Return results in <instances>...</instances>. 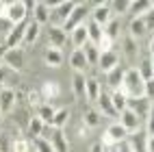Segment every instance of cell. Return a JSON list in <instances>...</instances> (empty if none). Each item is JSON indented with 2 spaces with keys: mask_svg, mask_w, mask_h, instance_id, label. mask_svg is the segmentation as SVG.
<instances>
[{
  "mask_svg": "<svg viewBox=\"0 0 154 152\" xmlns=\"http://www.w3.org/2000/svg\"><path fill=\"white\" fill-rule=\"evenodd\" d=\"M28 7H35V2H9L7 5V11H5V17L15 26V24L22 22V20H26Z\"/></svg>",
  "mask_w": 154,
  "mask_h": 152,
  "instance_id": "cell-1",
  "label": "cell"
},
{
  "mask_svg": "<svg viewBox=\"0 0 154 152\" xmlns=\"http://www.w3.org/2000/svg\"><path fill=\"white\" fill-rule=\"evenodd\" d=\"M89 15V5H76V9L69 13V17L65 20L63 24H61V28H63V33L67 35V33H72L76 26H80L83 24V20Z\"/></svg>",
  "mask_w": 154,
  "mask_h": 152,
  "instance_id": "cell-2",
  "label": "cell"
},
{
  "mask_svg": "<svg viewBox=\"0 0 154 152\" xmlns=\"http://www.w3.org/2000/svg\"><path fill=\"white\" fill-rule=\"evenodd\" d=\"M126 137H128V133H126L124 126L113 124V126H109V128L104 130V135H102V141H100V144L104 146V148H111V146H117L119 141H124Z\"/></svg>",
  "mask_w": 154,
  "mask_h": 152,
  "instance_id": "cell-3",
  "label": "cell"
},
{
  "mask_svg": "<svg viewBox=\"0 0 154 152\" xmlns=\"http://www.w3.org/2000/svg\"><path fill=\"white\" fill-rule=\"evenodd\" d=\"M48 7L52 9V13H50V20H54V22H61V24H63L65 20L69 17V13L76 9L74 2H57V5L48 2Z\"/></svg>",
  "mask_w": 154,
  "mask_h": 152,
  "instance_id": "cell-4",
  "label": "cell"
},
{
  "mask_svg": "<svg viewBox=\"0 0 154 152\" xmlns=\"http://www.w3.org/2000/svg\"><path fill=\"white\" fill-rule=\"evenodd\" d=\"M2 61H5L7 67H11V70H15V72H20V70L24 67V52H22V48H7Z\"/></svg>",
  "mask_w": 154,
  "mask_h": 152,
  "instance_id": "cell-5",
  "label": "cell"
},
{
  "mask_svg": "<svg viewBox=\"0 0 154 152\" xmlns=\"http://www.w3.org/2000/svg\"><path fill=\"white\" fill-rule=\"evenodd\" d=\"M126 109H130V111H132V113H135L139 119L150 117L152 100H148V98H132V100H128V107H126Z\"/></svg>",
  "mask_w": 154,
  "mask_h": 152,
  "instance_id": "cell-6",
  "label": "cell"
},
{
  "mask_svg": "<svg viewBox=\"0 0 154 152\" xmlns=\"http://www.w3.org/2000/svg\"><path fill=\"white\" fill-rule=\"evenodd\" d=\"M26 26H28V22H26V20H22L20 24H15V26H13V30L7 35V42H5V46H7V48H20V44L24 42Z\"/></svg>",
  "mask_w": 154,
  "mask_h": 152,
  "instance_id": "cell-7",
  "label": "cell"
},
{
  "mask_svg": "<svg viewBox=\"0 0 154 152\" xmlns=\"http://www.w3.org/2000/svg\"><path fill=\"white\" fill-rule=\"evenodd\" d=\"M119 119H122L119 126H124L126 133H135V130L141 128V119H139L135 113H132L130 109H124V111H122V113H119Z\"/></svg>",
  "mask_w": 154,
  "mask_h": 152,
  "instance_id": "cell-8",
  "label": "cell"
},
{
  "mask_svg": "<svg viewBox=\"0 0 154 152\" xmlns=\"http://www.w3.org/2000/svg\"><path fill=\"white\" fill-rule=\"evenodd\" d=\"M113 20V11H111V5H96L94 7V22L98 26H106Z\"/></svg>",
  "mask_w": 154,
  "mask_h": 152,
  "instance_id": "cell-9",
  "label": "cell"
},
{
  "mask_svg": "<svg viewBox=\"0 0 154 152\" xmlns=\"http://www.w3.org/2000/svg\"><path fill=\"white\" fill-rule=\"evenodd\" d=\"M50 146H52L54 152H67L69 150L67 139L63 135V128H52L50 130Z\"/></svg>",
  "mask_w": 154,
  "mask_h": 152,
  "instance_id": "cell-10",
  "label": "cell"
},
{
  "mask_svg": "<svg viewBox=\"0 0 154 152\" xmlns=\"http://www.w3.org/2000/svg\"><path fill=\"white\" fill-rule=\"evenodd\" d=\"M117 63H119V59L113 50L111 52H100V57H98V67H100V72H104V74H109L113 67H117Z\"/></svg>",
  "mask_w": 154,
  "mask_h": 152,
  "instance_id": "cell-11",
  "label": "cell"
},
{
  "mask_svg": "<svg viewBox=\"0 0 154 152\" xmlns=\"http://www.w3.org/2000/svg\"><path fill=\"white\" fill-rule=\"evenodd\" d=\"M98 107H100V111L104 115H109V117H119V113L115 111V107H113V102H111V96H106V94H102L100 91V96H98Z\"/></svg>",
  "mask_w": 154,
  "mask_h": 152,
  "instance_id": "cell-12",
  "label": "cell"
},
{
  "mask_svg": "<svg viewBox=\"0 0 154 152\" xmlns=\"http://www.w3.org/2000/svg\"><path fill=\"white\" fill-rule=\"evenodd\" d=\"M39 94H42V98L44 100H54V98H59V94H61V87H59V83H54V80H46V83L42 85V89H39Z\"/></svg>",
  "mask_w": 154,
  "mask_h": 152,
  "instance_id": "cell-13",
  "label": "cell"
},
{
  "mask_svg": "<svg viewBox=\"0 0 154 152\" xmlns=\"http://www.w3.org/2000/svg\"><path fill=\"white\" fill-rule=\"evenodd\" d=\"M143 35H148V26H146V22H143V15L132 17L130 20V37L132 39H139Z\"/></svg>",
  "mask_w": 154,
  "mask_h": 152,
  "instance_id": "cell-14",
  "label": "cell"
},
{
  "mask_svg": "<svg viewBox=\"0 0 154 152\" xmlns=\"http://www.w3.org/2000/svg\"><path fill=\"white\" fill-rule=\"evenodd\" d=\"M48 37H50V44H52V48H61L65 44V39H67V35L63 33V28L61 26H57V24H52L50 26V33H48Z\"/></svg>",
  "mask_w": 154,
  "mask_h": 152,
  "instance_id": "cell-15",
  "label": "cell"
},
{
  "mask_svg": "<svg viewBox=\"0 0 154 152\" xmlns=\"http://www.w3.org/2000/svg\"><path fill=\"white\" fill-rule=\"evenodd\" d=\"M72 42H74L76 48H83L89 42V35H87V26L85 24H80V26H76L74 30H72Z\"/></svg>",
  "mask_w": 154,
  "mask_h": 152,
  "instance_id": "cell-16",
  "label": "cell"
},
{
  "mask_svg": "<svg viewBox=\"0 0 154 152\" xmlns=\"http://www.w3.org/2000/svg\"><path fill=\"white\" fill-rule=\"evenodd\" d=\"M137 72H139V76L143 78V83H146V80H152V76H154V67H152V54H150V57H146V59H141V65L137 67Z\"/></svg>",
  "mask_w": 154,
  "mask_h": 152,
  "instance_id": "cell-17",
  "label": "cell"
},
{
  "mask_svg": "<svg viewBox=\"0 0 154 152\" xmlns=\"http://www.w3.org/2000/svg\"><path fill=\"white\" fill-rule=\"evenodd\" d=\"M152 11V2H130L128 5V15H132V17H139V15H146V13H150Z\"/></svg>",
  "mask_w": 154,
  "mask_h": 152,
  "instance_id": "cell-18",
  "label": "cell"
},
{
  "mask_svg": "<svg viewBox=\"0 0 154 152\" xmlns=\"http://www.w3.org/2000/svg\"><path fill=\"white\" fill-rule=\"evenodd\" d=\"M35 22L37 24H46L48 20H50V7L48 2H35Z\"/></svg>",
  "mask_w": 154,
  "mask_h": 152,
  "instance_id": "cell-19",
  "label": "cell"
},
{
  "mask_svg": "<svg viewBox=\"0 0 154 152\" xmlns=\"http://www.w3.org/2000/svg\"><path fill=\"white\" fill-rule=\"evenodd\" d=\"M85 96L89 98V102H96L98 96H100V83L98 78H87L85 83Z\"/></svg>",
  "mask_w": 154,
  "mask_h": 152,
  "instance_id": "cell-20",
  "label": "cell"
},
{
  "mask_svg": "<svg viewBox=\"0 0 154 152\" xmlns=\"http://www.w3.org/2000/svg\"><path fill=\"white\" fill-rule=\"evenodd\" d=\"M69 65L76 70V72H80L83 67H87V59H85V52H83V48H76L74 52H72L69 57Z\"/></svg>",
  "mask_w": 154,
  "mask_h": 152,
  "instance_id": "cell-21",
  "label": "cell"
},
{
  "mask_svg": "<svg viewBox=\"0 0 154 152\" xmlns=\"http://www.w3.org/2000/svg\"><path fill=\"white\" fill-rule=\"evenodd\" d=\"M39 33H42V24H37L35 20L30 22L28 26H26V33H24V44H35L37 42V37H39Z\"/></svg>",
  "mask_w": 154,
  "mask_h": 152,
  "instance_id": "cell-22",
  "label": "cell"
},
{
  "mask_svg": "<svg viewBox=\"0 0 154 152\" xmlns=\"http://www.w3.org/2000/svg\"><path fill=\"white\" fill-rule=\"evenodd\" d=\"M44 59H46V63L52 65V67H59L61 63H63V54H61L59 48H48L46 54H44Z\"/></svg>",
  "mask_w": 154,
  "mask_h": 152,
  "instance_id": "cell-23",
  "label": "cell"
},
{
  "mask_svg": "<svg viewBox=\"0 0 154 152\" xmlns=\"http://www.w3.org/2000/svg\"><path fill=\"white\" fill-rule=\"evenodd\" d=\"M13 100H15V91L13 89H2L0 91V111H9L13 107Z\"/></svg>",
  "mask_w": 154,
  "mask_h": 152,
  "instance_id": "cell-24",
  "label": "cell"
},
{
  "mask_svg": "<svg viewBox=\"0 0 154 152\" xmlns=\"http://www.w3.org/2000/svg\"><path fill=\"white\" fill-rule=\"evenodd\" d=\"M85 83H87V78L80 74V72H74V76H72V87H74V94L78 98L85 96Z\"/></svg>",
  "mask_w": 154,
  "mask_h": 152,
  "instance_id": "cell-25",
  "label": "cell"
},
{
  "mask_svg": "<svg viewBox=\"0 0 154 152\" xmlns=\"http://www.w3.org/2000/svg\"><path fill=\"white\" fill-rule=\"evenodd\" d=\"M106 76H109V85L117 91V89H119V85H122V78H124V67H113Z\"/></svg>",
  "mask_w": 154,
  "mask_h": 152,
  "instance_id": "cell-26",
  "label": "cell"
},
{
  "mask_svg": "<svg viewBox=\"0 0 154 152\" xmlns=\"http://www.w3.org/2000/svg\"><path fill=\"white\" fill-rule=\"evenodd\" d=\"M37 115L39 117H42V122H44V124L46 126H52V117H54V109L52 107H50V104H42V107H39L37 109Z\"/></svg>",
  "mask_w": 154,
  "mask_h": 152,
  "instance_id": "cell-27",
  "label": "cell"
},
{
  "mask_svg": "<svg viewBox=\"0 0 154 152\" xmlns=\"http://www.w3.org/2000/svg\"><path fill=\"white\" fill-rule=\"evenodd\" d=\"M83 52H85V59H87V63H94V65H98V57H100V50L91 44V42H87L85 46H83Z\"/></svg>",
  "mask_w": 154,
  "mask_h": 152,
  "instance_id": "cell-28",
  "label": "cell"
},
{
  "mask_svg": "<svg viewBox=\"0 0 154 152\" xmlns=\"http://www.w3.org/2000/svg\"><path fill=\"white\" fill-rule=\"evenodd\" d=\"M87 35H89V42L94 44V46H98V42H100V37H102V26H98L94 20L89 22V26H87Z\"/></svg>",
  "mask_w": 154,
  "mask_h": 152,
  "instance_id": "cell-29",
  "label": "cell"
},
{
  "mask_svg": "<svg viewBox=\"0 0 154 152\" xmlns=\"http://www.w3.org/2000/svg\"><path fill=\"white\" fill-rule=\"evenodd\" d=\"M44 128H46V124L42 122V117H39V115L30 117V122H28V130H30V135H33V137H39V135L44 133Z\"/></svg>",
  "mask_w": 154,
  "mask_h": 152,
  "instance_id": "cell-30",
  "label": "cell"
},
{
  "mask_svg": "<svg viewBox=\"0 0 154 152\" xmlns=\"http://www.w3.org/2000/svg\"><path fill=\"white\" fill-rule=\"evenodd\" d=\"M83 124H85L87 128H96V126H100V115L96 113V111L87 109L85 115H83Z\"/></svg>",
  "mask_w": 154,
  "mask_h": 152,
  "instance_id": "cell-31",
  "label": "cell"
},
{
  "mask_svg": "<svg viewBox=\"0 0 154 152\" xmlns=\"http://www.w3.org/2000/svg\"><path fill=\"white\" fill-rule=\"evenodd\" d=\"M111 102H113V107H115L117 113H122V111L128 107V98H126L124 94H119V91H115V94L111 96Z\"/></svg>",
  "mask_w": 154,
  "mask_h": 152,
  "instance_id": "cell-32",
  "label": "cell"
},
{
  "mask_svg": "<svg viewBox=\"0 0 154 152\" xmlns=\"http://www.w3.org/2000/svg\"><path fill=\"white\" fill-rule=\"evenodd\" d=\"M69 117V111L67 109H61V111H54V117H52V128H63V124Z\"/></svg>",
  "mask_w": 154,
  "mask_h": 152,
  "instance_id": "cell-33",
  "label": "cell"
},
{
  "mask_svg": "<svg viewBox=\"0 0 154 152\" xmlns=\"http://www.w3.org/2000/svg\"><path fill=\"white\" fill-rule=\"evenodd\" d=\"M102 33H104L109 39H115V37H117V33H119V20H117V17H113L111 22L104 26V30H102Z\"/></svg>",
  "mask_w": 154,
  "mask_h": 152,
  "instance_id": "cell-34",
  "label": "cell"
},
{
  "mask_svg": "<svg viewBox=\"0 0 154 152\" xmlns=\"http://www.w3.org/2000/svg\"><path fill=\"white\" fill-rule=\"evenodd\" d=\"M42 100H44V98H42V94H39L37 89H30L28 94H26V102H28L30 107H35V109H39V107L44 104Z\"/></svg>",
  "mask_w": 154,
  "mask_h": 152,
  "instance_id": "cell-35",
  "label": "cell"
},
{
  "mask_svg": "<svg viewBox=\"0 0 154 152\" xmlns=\"http://www.w3.org/2000/svg\"><path fill=\"white\" fill-rule=\"evenodd\" d=\"M33 148H35L37 152H54L52 146H50V141H48V139H42V137H35Z\"/></svg>",
  "mask_w": 154,
  "mask_h": 152,
  "instance_id": "cell-36",
  "label": "cell"
},
{
  "mask_svg": "<svg viewBox=\"0 0 154 152\" xmlns=\"http://www.w3.org/2000/svg\"><path fill=\"white\" fill-rule=\"evenodd\" d=\"M128 0H115V2L111 5V11L115 13V15H122V13H126L128 11Z\"/></svg>",
  "mask_w": 154,
  "mask_h": 152,
  "instance_id": "cell-37",
  "label": "cell"
},
{
  "mask_svg": "<svg viewBox=\"0 0 154 152\" xmlns=\"http://www.w3.org/2000/svg\"><path fill=\"white\" fill-rule=\"evenodd\" d=\"M124 52L128 57H135V52H137V44H135V39H132L130 35L124 37Z\"/></svg>",
  "mask_w": 154,
  "mask_h": 152,
  "instance_id": "cell-38",
  "label": "cell"
},
{
  "mask_svg": "<svg viewBox=\"0 0 154 152\" xmlns=\"http://www.w3.org/2000/svg\"><path fill=\"white\" fill-rule=\"evenodd\" d=\"M111 46H113V39H109L104 33H102V37H100V42H98V50L100 52H111Z\"/></svg>",
  "mask_w": 154,
  "mask_h": 152,
  "instance_id": "cell-39",
  "label": "cell"
},
{
  "mask_svg": "<svg viewBox=\"0 0 154 152\" xmlns=\"http://www.w3.org/2000/svg\"><path fill=\"white\" fill-rule=\"evenodd\" d=\"M30 150V144L26 139H17L13 141V146H11V152H28Z\"/></svg>",
  "mask_w": 154,
  "mask_h": 152,
  "instance_id": "cell-40",
  "label": "cell"
},
{
  "mask_svg": "<svg viewBox=\"0 0 154 152\" xmlns=\"http://www.w3.org/2000/svg\"><path fill=\"white\" fill-rule=\"evenodd\" d=\"M11 30H13V24L9 22L5 15H0V35H9Z\"/></svg>",
  "mask_w": 154,
  "mask_h": 152,
  "instance_id": "cell-41",
  "label": "cell"
},
{
  "mask_svg": "<svg viewBox=\"0 0 154 152\" xmlns=\"http://www.w3.org/2000/svg\"><path fill=\"white\" fill-rule=\"evenodd\" d=\"M11 146H13V141L0 133V152H11Z\"/></svg>",
  "mask_w": 154,
  "mask_h": 152,
  "instance_id": "cell-42",
  "label": "cell"
},
{
  "mask_svg": "<svg viewBox=\"0 0 154 152\" xmlns=\"http://www.w3.org/2000/svg\"><path fill=\"white\" fill-rule=\"evenodd\" d=\"M15 117H17L15 122H17V124H20V126H28V122H30V119H28V115L24 113V111H20V113H17Z\"/></svg>",
  "mask_w": 154,
  "mask_h": 152,
  "instance_id": "cell-43",
  "label": "cell"
},
{
  "mask_svg": "<svg viewBox=\"0 0 154 152\" xmlns=\"http://www.w3.org/2000/svg\"><path fill=\"white\" fill-rule=\"evenodd\" d=\"M89 152H104V146H102L100 141H98V144H94V146H91V150H89Z\"/></svg>",
  "mask_w": 154,
  "mask_h": 152,
  "instance_id": "cell-44",
  "label": "cell"
},
{
  "mask_svg": "<svg viewBox=\"0 0 154 152\" xmlns=\"http://www.w3.org/2000/svg\"><path fill=\"white\" fill-rule=\"evenodd\" d=\"M5 52H7V46H5V44H0V59L5 57Z\"/></svg>",
  "mask_w": 154,
  "mask_h": 152,
  "instance_id": "cell-45",
  "label": "cell"
},
{
  "mask_svg": "<svg viewBox=\"0 0 154 152\" xmlns=\"http://www.w3.org/2000/svg\"><path fill=\"white\" fill-rule=\"evenodd\" d=\"M85 133H87V126H80V128H78V135L85 137Z\"/></svg>",
  "mask_w": 154,
  "mask_h": 152,
  "instance_id": "cell-46",
  "label": "cell"
},
{
  "mask_svg": "<svg viewBox=\"0 0 154 152\" xmlns=\"http://www.w3.org/2000/svg\"><path fill=\"white\" fill-rule=\"evenodd\" d=\"M5 76H7V74H5V70L0 67V83H2V80H5Z\"/></svg>",
  "mask_w": 154,
  "mask_h": 152,
  "instance_id": "cell-47",
  "label": "cell"
},
{
  "mask_svg": "<svg viewBox=\"0 0 154 152\" xmlns=\"http://www.w3.org/2000/svg\"><path fill=\"white\" fill-rule=\"evenodd\" d=\"M28 152H37V150H35V148H30V150H28Z\"/></svg>",
  "mask_w": 154,
  "mask_h": 152,
  "instance_id": "cell-48",
  "label": "cell"
},
{
  "mask_svg": "<svg viewBox=\"0 0 154 152\" xmlns=\"http://www.w3.org/2000/svg\"><path fill=\"white\" fill-rule=\"evenodd\" d=\"M0 115H2V111H0Z\"/></svg>",
  "mask_w": 154,
  "mask_h": 152,
  "instance_id": "cell-49",
  "label": "cell"
}]
</instances>
